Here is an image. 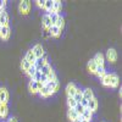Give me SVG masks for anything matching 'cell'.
<instances>
[{
	"label": "cell",
	"instance_id": "cell-23",
	"mask_svg": "<svg viewBox=\"0 0 122 122\" xmlns=\"http://www.w3.org/2000/svg\"><path fill=\"white\" fill-rule=\"evenodd\" d=\"M67 117H68V120H71V121H75V120H77V117H78V114L75 111V109H68L67 110Z\"/></svg>",
	"mask_w": 122,
	"mask_h": 122
},
{
	"label": "cell",
	"instance_id": "cell-17",
	"mask_svg": "<svg viewBox=\"0 0 122 122\" xmlns=\"http://www.w3.org/2000/svg\"><path fill=\"white\" fill-rule=\"evenodd\" d=\"M38 94H39L40 97H42V98H49L50 95H51V94H50L49 88H48L46 86H43L42 88H40V89H39V92H38Z\"/></svg>",
	"mask_w": 122,
	"mask_h": 122
},
{
	"label": "cell",
	"instance_id": "cell-13",
	"mask_svg": "<svg viewBox=\"0 0 122 122\" xmlns=\"http://www.w3.org/2000/svg\"><path fill=\"white\" fill-rule=\"evenodd\" d=\"M94 62L97 64V66H104L105 65V57L101 53H98L95 56H94Z\"/></svg>",
	"mask_w": 122,
	"mask_h": 122
},
{
	"label": "cell",
	"instance_id": "cell-38",
	"mask_svg": "<svg viewBox=\"0 0 122 122\" xmlns=\"http://www.w3.org/2000/svg\"><path fill=\"white\" fill-rule=\"evenodd\" d=\"M44 3H45V0H37V1H36L37 6L38 7H42V9H44Z\"/></svg>",
	"mask_w": 122,
	"mask_h": 122
},
{
	"label": "cell",
	"instance_id": "cell-4",
	"mask_svg": "<svg viewBox=\"0 0 122 122\" xmlns=\"http://www.w3.org/2000/svg\"><path fill=\"white\" fill-rule=\"evenodd\" d=\"M46 87L49 88V90H50V94H55L56 92H57V89H59V81L57 79H55V81H49V82L46 83Z\"/></svg>",
	"mask_w": 122,
	"mask_h": 122
},
{
	"label": "cell",
	"instance_id": "cell-28",
	"mask_svg": "<svg viewBox=\"0 0 122 122\" xmlns=\"http://www.w3.org/2000/svg\"><path fill=\"white\" fill-rule=\"evenodd\" d=\"M101 84L104 87H110V73H106L103 78H101Z\"/></svg>",
	"mask_w": 122,
	"mask_h": 122
},
{
	"label": "cell",
	"instance_id": "cell-35",
	"mask_svg": "<svg viewBox=\"0 0 122 122\" xmlns=\"http://www.w3.org/2000/svg\"><path fill=\"white\" fill-rule=\"evenodd\" d=\"M48 82H49V79H48V77H46L45 75L40 76V79H39V83H40V84H42V86H46Z\"/></svg>",
	"mask_w": 122,
	"mask_h": 122
},
{
	"label": "cell",
	"instance_id": "cell-32",
	"mask_svg": "<svg viewBox=\"0 0 122 122\" xmlns=\"http://www.w3.org/2000/svg\"><path fill=\"white\" fill-rule=\"evenodd\" d=\"M29 67H30V64L28 62L26 59H22V61H21V68H22V71L27 72V70H28Z\"/></svg>",
	"mask_w": 122,
	"mask_h": 122
},
{
	"label": "cell",
	"instance_id": "cell-21",
	"mask_svg": "<svg viewBox=\"0 0 122 122\" xmlns=\"http://www.w3.org/2000/svg\"><path fill=\"white\" fill-rule=\"evenodd\" d=\"M82 116H83L84 121L89 122V121L92 120V117H93V112H92V111H90L88 107H86V109L83 110V114H82Z\"/></svg>",
	"mask_w": 122,
	"mask_h": 122
},
{
	"label": "cell",
	"instance_id": "cell-3",
	"mask_svg": "<svg viewBox=\"0 0 122 122\" xmlns=\"http://www.w3.org/2000/svg\"><path fill=\"white\" fill-rule=\"evenodd\" d=\"M106 59H107L109 62H111V64L116 62V60H117V53H116V50L112 49V48L109 49L107 51H106Z\"/></svg>",
	"mask_w": 122,
	"mask_h": 122
},
{
	"label": "cell",
	"instance_id": "cell-8",
	"mask_svg": "<svg viewBox=\"0 0 122 122\" xmlns=\"http://www.w3.org/2000/svg\"><path fill=\"white\" fill-rule=\"evenodd\" d=\"M48 33L50 37H54V38H59L61 36V29L57 28L56 26H51L49 29H48Z\"/></svg>",
	"mask_w": 122,
	"mask_h": 122
},
{
	"label": "cell",
	"instance_id": "cell-29",
	"mask_svg": "<svg viewBox=\"0 0 122 122\" xmlns=\"http://www.w3.org/2000/svg\"><path fill=\"white\" fill-rule=\"evenodd\" d=\"M44 10H46L48 12L53 11V0H45L44 3Z\"/></svg>",
	"mask_w": 122,
	"mask_h": 122
},
{
	"label": "cell",
	"instance_id": "cell-18",
	"mask_svg": "<svg viewBox=\"0 0 122 122\" xmlns=\"http://www.w3.org/2000/svg\"><path fill=\"white\" fill-rule=\"evenodd\" d=\"M97 77H99L100 79L103 78L105 75H106V71H105V66H97V70H95V73H94Z\"/></svg>",
	"mask_w": 122,
	"mask_h": 122
},
{
	"label": "cell",
	"instance_id": "cell-40",
	"mask_svg": "<svg viewBox=\"0 0 122 122\" xmlns=\"http://www.w3.org/2000/svg\"><path fill=\"white\" fill-rule=\"evenodd\" d=\"M73 122H82V121H81V120H79V118H78V117H77V120H75V121H73Z\"/></svg>",
	"mask_w": 122,
	"mask_h": 122
},
{
	"label": "cell",
	"instance_id": "cell-25",
	"mask_svg": "<svg viewBox=\"0 0 122 122\" xmlns=\"http://www.w3.org/2000/svg\"><path fill=\"white\" fill-rule=\"evenodd\" d=\"M61 7H62V5H61L60 0H53V11H51V12L59 14V11L61 10Z\"/></svg>",
	"mask_w": 122,
	"mask_h": 122
},
{
	"label": "cell",
	"instance_id": "cell-11",
	"mask_svg": "<svg viewBox=\"0 0 122 122\" xmlns=\"http://www.w3.org/2000/svg\"><path fill=\"white\" fill-rule=\"evenodd\" d=\"M7 101H9V93L6 88H0V103L7 104Z\"/></svg>",
	"mask_w": 122,
	"mask_h": 122
},
{
	"label": "cell",
	"instance_id": "cell-37",
	"mask_svg": "<svg viewBox=\"0 0 122 122\" xmlns=\"http://www.w3.org/2000/svg\"><path fill=\"white\" fill-rule=\"evenodd\" d=\"M5 7H6V1L0 0V11H5Z\"/></svg>",
	"mask_w": 122,
	"mask_h": 122
},
{
	"label": "cell",
	"instance_id": "cell-26",
	"mask_svg": "<svg viewBox=\"0 0 122 122\" xmlns=\"http://www.w3.org/2000/svg\"><path fill=\"white\" fill-rule=\"evenodd\" d=\"M53 68H51V66H50V64L49 62H46L42 68H40L39 71H40V72H42V75H45V76H48L49 73H50V71H51Z\"/></svg>",
	"mask_w": 122,
	"mask_h": 122
},
{
	"label": "cell",
	"instance_id": "cell-31",
	"mask_svg": "<svg viewBox=\"0 0 122 122\" xmlns=\"http://www.w3.org/2000/svg\"><path fill=\"white\" fill-rule=\"evenodd\" d=\"M36 72H37V67H36L34 65H30V67L27 70V72H26V73H27L30 78H33V76H34Z\"/></svg>",
	"mask_w": 122,
	"mask_h": 122
},
{
	"label": "cell",
	"instance_id": "cell-36",
	"mask_svg": "<svg viewBox=\"0 0 122 122\" xmlns=\"http://www.w3.org/2000/svg\"><path fill=\"white\" fill-rule=\"evenodd\" d=\"M40 76H42V72H40L39 70H37V72L34 73V76H33V81H36V82H39V79H40Z\"/></svg>",
	"mask_w": 122,
	"mask_h": 122
},
{
	"label": "cell",
	"instance_id": "cell-9",
	"mask_svg": "<svg viewBox=\"0 0 122 122\" xmlns=\"http://www.w3.org/2000/svg\"><path fill=\"white\" fill-rule=\"evenodd\" d=\"M25 59L28 61L30 65H34V64H36V61H37V57H36V55H34V53H33V50H32V49H29L28 51L26 53Z\"/></svg>",
	"mask_w": 122,
	"mask_h": 122
},
{
	"label": "cell",
	"instance_id": "cell-33",
	"mask_svg": "<svg viewBox=\"0 0 122 122\" xmlns=\"http://www.w3.org/2000/svg\"><path fill=\"white\" fill-rule=\"evenodd\" d=\"M76 105H77V103L75 101L73 98H67V106H68V109H75Z\"/></svg>",
	"mask_w": 122,
	"mask_h": 122
},
{
	"label": "cell",
	"instance_id": "cell-19",
	"mask_svg": "<svg viewBox=\"0 0 122 122\" xmlns=\"http://www.w3.org/2000/svg\"><path fill=\"white\" fill-rule=\"evenodd\" d=\"M94 98V94H93V90H92L90 88H86L84 90H83V99H86V100H90V99H93Z\"/></svg>",
	"mask_w": 122,
	"mask_h": 122
},
{
	"label": "cell",
	"instance_id": "cell-7",
	"mask_svg": "<svg viewBox=\"0 0 122 122\" xmlns=\"http://www.w3.org/2000/svg\"><path fill=\"white\" fill-rule=\"evenodd\" d=\"M32 50H33V53H34V55H36V57L37 59H39V57H42L45 53H44V49H43V46L40 45V44H36L33 48H32Z\"/></svg>",
	"mask_w": 122,
	"mask_h": 122
},
{
	"label": "cell",
	"instance_id": "cell-34",
	"mask_svg": "<svg viewBox=\"0 0 122 122\" xmlns=\"http://www.w3.org/2000/svg\"><path fill=\"white\" fill-rule=\"evenodd\" d=\"M83 110H84V107H83L82 105H81L79 103H77V105L75 106V111H76V112L78 114V116L83 114Z\"/></svg>",
	"mask_w": 122,
	"mask_h": 122
},
{
	"label": "cell",
	"instance_id": "cell-16",
	"mask_svg": "<svg viewBox=\"0 0 122 122\" xmlns=\"http://www.w3.org/2000/svg\"><path fill=\"white\" fill-rule=\"evenodd\" d=\"M7 114H9L7 104H1V103H0V117H1V118H6Z\"/></svg>",
	"mask_w": 122,
	"mask_h": 122
},
{
	"label": "cell",
	"instance_id": "cell-5",
	"mask_svg": "<svg viewBox=\"0 0 122 122\" xmlns=\"http://www.w3.org/2000/svg\"><path fill=\"white\" fill-rule=\"evenodd\" d=\"M11 34V29L9 26H1V32H0V38L3 40H7Z\"/></svg>",
	"mask_w": 122,
	"mask_h": 122
},
{
	"label": "cell",
	"instance_id": "cell-2",
	"mask_svg": "<svg viewBox=\"0 0 122 122\" xmlns=\"http://www.w3.org/2000/svg\"><path fill=\"white\" fill-rule=\"evenodd\" d=\"M29 7H30L29 1L23 0V1H21V3H20V5H18V11L21 12L22 15H27L29 12Z\"/></svg>",
	"mask_w": 122,
	"mask_h": 122
},
{
	"label": "cell",
	"instance_id": "cell-24",
	"mask_svg": "<svg viewBox=\"0 0 122 122\" xmlns=\"http://www.w3.org/2000/svg\"><path fill=\"white\" fill-rule=\"evenodd\" d=\"M43 27H44V29H46V30L51 27V22H50V18H49V15H48V14H45V15L43 16Z\"/></svg>",
	"mask_w": 122,
	"mask_h": 122
},
{
	"label": "cell",
	"instance_id": "cell-42",
	"mask_svg": "<svg viewBox=\"0 0 122 122\" xmlns=\"http://www.w3.org/2000/svg\"><path fill=\"white\" fill-rule=\"evenodd\" d=\"M84 122H87V121H84Z\"/></svg>",
	"mask_w": 122,
	"mask_h": 122
},
{
	"label": "cell",
	"instance_id": "cell-22",
	"mask_svg": "<svg viewBox=\"0 0 122 122\" xmlns=\"http://www.w3.org/2000/svg\"><path fill=\"white\" fill-rule=\"evenodd\" d=\"M73 99H75L76 103H79V101L83 99V90L81 89V88H77L76 93H75V95H73Z\"/></svg>",
	"mask_w": 122,
	"mask_h": 122
},
{
	"label": "cell",
	"instance_id": "cell-1",
	"mask_svg": "<svg viewBox=\"0 0 122 122\" xmlns=\"http://www.w3.org/2000/svg\"><path fill=\"white\" fill-rule=\"evenodd\" d=\"M43 86L40 84L39 82H36V81H33V79H30V82H29V84H28V89H29V92L32 94H38V92H39V89L42 88Z\"/></svg>",
	"mask_w": 122,
	"mask_h": 122
},
{
	"label": "cell",
	"instance_id": "cell-27",
	"mask_svg": "<svg viewBox=\"0 0 122 122\" xmlns=\"http://www.w3.org/2000/svg\"><path fill=\"white\" fill-rule=\"evenodd\" d=\"M48 15H49V18H50V22H51V26H55V23L57 21V18L60 17V15L56 14V12H49Z\"/></svg>",
	"mask_w": 122,
	"mask_h": 122
},
{
	"label": "cell",
	"instance_id": "cell-15",
	"mask_svg": "<svg viewBox=\"0 0 122 122\" xmlns=\"http://www.w3.org/2000/svg\"><path fill=\"white\" fill-rule=\"evenodd\" d=\"M92 112H95L97 111V109H98V100L95 99V98H93V99H90L89 101H88V106H87Z\"/></svg>",
	"mask_w": 122,
	"mask_h": 122
},
{
	"label": "cell",
	"instance_id": "cell-6",
	"mask_svg": "<svg viewBox=\"0 0 122 122\" xmlns=\"http://www.w3.org/2000/svg\"><path fill=\"white\" fill-rule=\"evenodd\" d=\"M76 90H77V87H76L75 83H68L66 86V95H67V98H73Z\"/></svg>",
	"mask_w": 122,
	"mask_h": 122
},
{
	"label": "cell",
	"instance_id": "cell-41",
	"mask_svg": "<svg viewBox=\"0 0 122 122\" xmlns=\"http://www.w3.org/2000/svg\"><path fill=\"white\" fill-rule=\"evenodd\" d=\"M0 32H1V26H0Z\"/></svg>",
	"mask_w": 122,
	"mask_h": 122
},
{
	"label": "cell",
	"instance_id": "cell-12",
	"mask_svg": "<svg viewBox=\"0 0 122 122\" xmlns=\"http://www.w3.org/2000/svg\"><path fill=\"white\" fill-rule=\"evenodd\" d=\"M48 62V56L44 54L42 57H39V59H37V61H36V64H34V66L37 67V70H40L45 64Z\"/></svg>",
	"mask_w": 122,
	"mask_h": 122
},
{
	"label": "cell",
	"instance_id": "cell-20",
	"mask_svg": "<svg viewBox=\"0 0 122 122\" xmlns=\"http://www.w3.org/2000/svg\"><path fill=\"white\" fill-rule=\"evenodd\" d=\"M87 68H88V71L90 73H95V70H97V64L94 62V60L92 59V60H89L88 61V64H87Z\"/></svg>",
	"mask_w": 122,
	"mask_h": 122
},
{
	"label": "cell",
	"instance_id": "cell-30",
	"mask_svg": "<svg viewBox=\"0 0 122 122\" xmlns=\"http://www.w3.org/2000/svg\"><path fill=\"white\" fill-rule=\"evenodd\" d=\"M55 26H56L57 28H60L61 30H62V28H64V26H65V20H64L62 16H60V17L57 18V21H56Z\"/></svg>",
	"mask_w": 122,
	"mask_h": 122
},
{
	"label": "cell",
	"instance_id": "cell-10",
	"mask_svg": "<svg viewBox=\"0 0 122 122\" xmlns=\"http://www.w3.org/2000/svg\"><path fill=\"white\" fill-rule=\"evenodd\" d=\"M120 83V78L116 73H110V87L111 88H117Z\"/></svg>",
	"mask_w": 122,
	"mask_h": 122
},
{
	"label": "cell",
	"instance_id": "cell-14",
	"mask_svg": "<svg viewBox=\"0 0 122 122\" xmlns=\"http://www.w3.org/2000/svg\"><path fill=\"white\" fill-rule=\"evenodd\" d=\"M0 26H9V15L6 11H0Z\"/></svg>",
	"mask_w": 122,
	"mask_h": 122
},
{
	"label": "cell",
	"instance_id": "cell-39",
	"mask_svg": "<svg viewBox=\"0 0 122 122\" xmlns=\"http://www.w3.org/2000/svg\"><path fill=\"white\" fill-rule=\"evenodd\" d=\"M7 122H17V120H16L15 117H11V118H10V120H9Z\"/></svg>",
	"mask_w": 122,
	"mask_h": 122
}]
</instances>
